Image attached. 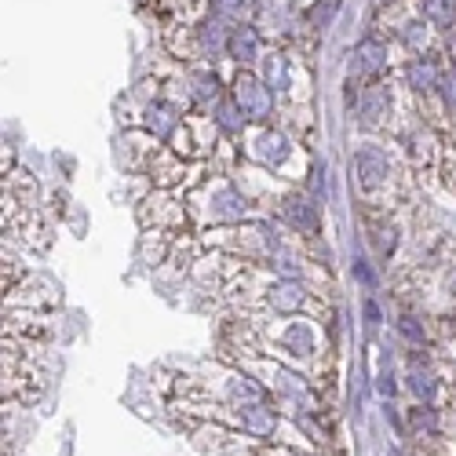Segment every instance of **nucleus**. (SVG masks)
<instances>
[{"label": "nucleus", "instance_id": "b1692460", "mask_svg": "<svg viewBox=\"0 0 456 456\" xmlns=\"http://www.w3.org/2000/svg\"><path fill=\"white\" fill-rule=\"evenodd\" d=\"M438 95H442V102H445V110H449V118L456 121V66H452V62H445V73H442V88H438Z\"/></svg>", "mask_w": 456, "mask_h": 456}, {"label": "nucleus", "instance_id": "f03ea898", "mask_svg": "<svg viewBox=\"0 0 456 456\" xmlns=\"http://www.w3.org/2000/svg\"><path fill=\"white\" fill-rule=\"evenodd\" d=\"M351 179L365 212H395L409 201V175L384 142H365L358 150L351 161Z\"/></svg>", "mask_w": 456, "mask_h": 456}, {"label": "nucleus", "instance_id": "412c9836", "mask_svg": "<svg viewBox=\"0 0 456 456\" xmlns=\"http://www.w3.org/2000/svg\"><path fill=\"white\" fill-rule=\"evenodd\" d=\"M339 4H344V0H311V4L303 8V26H307L311 33L329 29V22L339 15Z\"/></svg>", "mask_w": 456, "mask_h": 456}, {"label": "nucleus", "instance_id": "f3484780", "mask_svg": "<svg viewBox=\"0 0 456 456\" xmlns=\"http://www.w3.org/2000/svg\"><path fill=\"white\" fill-rule=\"evenodd\" d=\"M365 226H369V241L379 256H395L398 241H402V226L395 223L391 212H365Z\"/></svg>", "mask_w": 456, "mask_h": 456}, {"label": "nucleus", "instance_id": "aec40b11", "mask_svg": "<svg viewBox=\"0 0 456 456\" xmlns=\"http://www.w3.org/2000/svg\"><path fill=\"white\" fill-rule=\"evenodd\" d=\"M442 424H445L442 409L412 402V409H409V428H412L416 438H424V435H442Z\"/></svg>", "mask_w": 456, "mask_h": 456}, {"label": "nucleus", "instance_id": "20e7f679", "mask_svg": "<svg viewBox=\"0 0 456 456\" xmlns=\"http://www.w3.org/2000/svg\"><path fill=\"white\" fill-rule=\"evenodd\" d=\"M241 158L263 172H274L278 179L296 183L292 161H296V139L281 125H248L241 135Z\"/></svg>", "mask_w": 456, "mask_h": 456}, {"label": "nucleus", "instance_id": "f257e3e1", "mask_svg": "<svg viewBox=\"0 0 456 456\" xmlns=\"http://www.w3.org/2000/svg\"><path fill=\"white\" fill-rule=\"evenodd\" d=\"M238 318H248L259 329L263 354H274L296 369L307 372L314 384H322V376L329 372L332 362V339L329 325L318 322L314 314H259V311H234Z\"/></svg>", "mask_w": 456, "mask_h": 456}, {"label": "nucleus", "instance_id": "423d86ee", "mask_svg": "<svg viewBox=\"0 0 456 456\" xmlns=\"http://www.w3.org/2000/svg\"><path fill=\"white\" fill-rule=\"evenodd\" d=\"M231 99L241 106V113L248 118V125H274L278 121V95L271 92V85L259 77V69L248 66H234L231 73Z\"/></svg>", "mask_w": 456, "mask_h": 456}, {"label": "nucleus", "instance_id": "f8f14e48", "mask_svg": "<svg viewBox=\"0 0 456 456\" xmlns=\"http://www.w3.org/2000/svg\"><path fill=\"white\" fill-rule=\"evenodd\" d=\"M442 73H445L442 55H409L405 66L398 69V77L412 99H431L442 88Z\"/></svg>", "mask_w": 456, "mask_h": 456}, {"label": "nucleus", "instance_id": "7ed1b4c3", "mask_svg": "<svg viewBox=\"0 0 456 456\" xmlns=\"http://www.w3.org/2000/svg\"><path fill=\"white\" fill-rule=\"evenodd\" d=\"M186 201V212H190V223L194 231H216V226H234V223H245L252 219V198L245 194V186L234 179V175H208L201 179L190 194H183Z\"/></svg>", "mask_w": 456, "mask_h": 456}, {"label": "nucleus", "instance_id": "393cba45", "mask_svg": "<svg viewBox=\"0 0 456 456\" xmlns=\"http://www.w3.org/2000/svg\"><path fill=\"white\" fill-rule=\"evenodd\" d=\"M354 274H358L362 281H372V274H369V267H365V263H358V267H354Z\"/></svg>", "mask_w": 456, "mask_h": 456}, {"label": "nucleus", "instance_id": "ddd939ff", "mask_svg": "<svg viewBox=\"0 0 456 456\" xmlns=\"http://www.w3.org/2000/svg\"><path fill=\"white\" fill-rule=\"evenodd\" d=\"M398 37V45L409 52V55H442L445 52V33H438L431 22H424L420 15H405L402 22H395L391 29Z\"/></svg>", "mask_w": 456, "mask_h": 456}, {"label": "nucleus", "instance_id": "1a4fd4ad", "mask_svg": "<svg viewBox=\"0 0 456 456\" xmlns=\"http://www.w3.org/2000/svg\"><path fill=\"white\" fill-rule=\"evenodd\" d=\"M183 121H186V113H183L175 102H168L165 95L150 99V102L128 99V118H125V125H128V128H142V132H150L158 142H168V139L179 132Z\"/></svg>", "mask_w": 456, "mask_h": 456}, {"label": "nucleus", "instance_id": "a878e982", "mask_svg": "<svg viewBox=\"0 0 456 456\" xmlns=\"http://www.w3.org/2000/svg\"><path fill=\"white\" fill-rule=\"evenodd\" d=\"M292 456H329V452H322V449H296Z\"/></svg>", "mask_w": 456, "mask_h": 456}, {"label": "nucleus", "instance_id": "a211bd4d", "mask_svg": "<svg viewBox=\"0 0 456 456\" xmlns=\"http://www.w3.org/2000/svg\"><path fill=\"white\" fill-rule=\"evenodd\" d=\"M416 15L431 22L438 33L456 29V0H416Z\"/></svg>", "mask_w": 456, "mask_h": 456}, {"label": "nucleus", "instance_id": "5701e85b", "mask_svg": "<svg viewBox=\"0 0 456 456\" xmlns=\"http://www.w3.org/2000/svg\"><path fill=\"white\" fill-rule=\"evenodd\" d=\"M398 332L409 339L412 347H428V325H424V318L416 314V311H402V318H398Z\"/></svg>", "mask_w": 456, "mask_h": 456}, {"label": "nucleus", "instance_id": "2eb2a0df", "mask_svg": "<svg viewBox=\"0 0 456 456\" xmlns=\"http://www.w3.org/2000/svg\"><path fill=\"white\" fill-rule=\"evenodd\" d=\"M405 387L412 395V402H420V405H438L442 395L449 398V384L442 379L438 369L428 365V358H409V372H405Z\"/></svg>", "mask_w": 456, "mask_h": 456}, {"label": "nucleus", "instance_id": "dca6fc26", "mask_svg": "<svg viewBox=\"0 0 456 456\" xmlns=\"http://www.w3.org/2000/svg\"><path fill=\"white\" fill-rule=\"evenodd\" d=\"M263 52H267V37H263V29L256 22H234L231 29V48H226V59H231L234 66H248L256 69Z\"/></svg>", "mask_w": 456, "mask_h": 456}, {"label": "nucleus", "instance_id": "bb28decb", "mask_svg": "<svg viewBox=\"0 0 456 456\" xmlns=\"http://www.w3.org/2000/svg\"><path fill=\"white\" fill-rule=\"evenodd\" d=\"M365 314H369V322H379V311H376V303H365Z\"/></svg>", "mask_w": 456, "mask_h": 456}, {"label": "nucleus", "instance_id": "9b49d317", "mask_svg": "<svg viewBox=\"0 0 456 456\" xmlns=\"http://www.w3.org/2000/svg\"><path fill=\"white\" fill-rule=\"evenodd\" d=\"M274 216L285 223V231H292L296 238H318L322 234V212L318 205L303 194L299 186H289L274 205Z\"/></svg>", "mask_w": 456, "mask_h": 456}, {"label": "nucleus", "instance_id": "0eeeda50", "mask_svg": "<svg viewBox=\"0 0 456 456\" xmlns=\"http://www.w3.org/2000/svg\"><path fill=\"white\" fill-rule=\"evenodd\" d=\"M398 146L405 150V161L416 175H438L442 165V150H445V135L438 128H431L424 118H416L402 128Z\"/></svg>", "mask_w": 456, "mask_h": 456}, {"label": "nucleus", "instance_id": "4468645a", "mask_svg": "<svg viewBox=\"0 0 456 456\" xmlns=\"http://www.w3.org/2000/svg\"><path fill=\"white\" fill-rule=\"evenodd\" d=\"M183 77H186V88H190V99H194L198 113H212L226 95H231V92H223V77L212 66H186L183 62Z\"/></svg>", "mask_w": 456, "mask_h": 456}, {"label": "nucleus", "instance_id": "39448f33", "mask_svg": "<svg viewBox=\"0 0 456 456\" xmlns=\"http://www.w3.org/2000/svg\"><path fill=\"white\" fill-rule=\"evenodd\" d=\"M299 59H303L299 52H292L285 45H271L259 59V77L271 85L278 102L311 106V69Z\"/></svg>", "mask_w": 456, "mask_h": 456}, {"label": "nucleus", "instance_id": "6ab92c4d", "mask_svg": "<svg viewBox=\"0 0 456 456\" xmlns=\"http://www.w3.org/2000/svg\"><path fill=\"white\" fill-rule=\"evenodd\" d=\"M212 118H216V125H219V132L226 135V139H241L245 135V128H248V118L241 113V106L226 95L216 110H212Z\"/></svg>", "mask_w": 456, "mask_h": 456}, {"label": "nucleus", "instance_id": "4be33fe9", "mask_svg": "<svg viewBox=\"0 0 456 456\" xmlns=\"http://www.w3.org/2000/svg\"><path fill=\"white\" fill-rule=\"evenodd\" d=\"M256 8V0H205V12L226 19V22H245V15Z\"/></svg>", "mask_w": 456, "mask_h": 456}, {"label": "nucleus", "instance_id": "9d476101", "mask_svg": "<svg viewBox=\"0 0 456 456\" xmlns=\"http://www.w3.org/2000/svg\"><path fill=\"white\" fill-rule=\"evenodd\" d=\"M391 77V41H384L379 33H369L351 48V81L362 85H372V81H384Z\"/></svg>", "mask_w": 456, "mask_h": 456}, {"label": "nucleus", "instance_id": "6e6552de", "mask_svg": "<svg viewBox=\"0 0 456 456\" xmlns=\"http://www.w3.org/2000/svg\"><path fill=\"white\" fill-rule=\"evenodd\" d=\"M139 223H142V231H165L172 238L194 234L186 201L179 194H172V190H154L150 198H142L139 201Z\"/></svg>", "mask_w": 456, "mask_h": 456}]
</instances>
